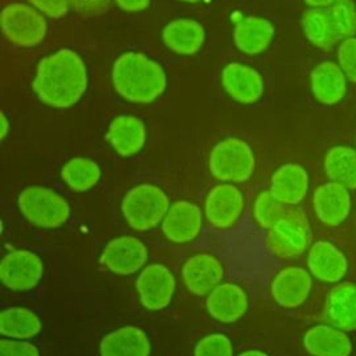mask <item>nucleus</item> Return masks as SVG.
Listing matches in <instances>:
<instances>
[{
    "mask_svg": "<svg viewBox=\"0 0 356 356\" xmlns=\"http://www.w3.org/2000/svg\"><path fill=\"white\" fill-rule=\"evenodd\" d=\"M32 88L39 100L50 107L67 108L74 106L88 88L83 60L71 49H60L42 58Z\"/></svg>",
    "mask_w": 356,
    "mask_h": 356,
    "instance_id": "nucleus-1",
    "label": "nucleus"
},
{
    "mask_svg": "<svg viewBox=\"0 0 356 356\" xmlns=\"http://www.w3.org/2000/svg\"><path fill=\"white\" fill-rule=\"evenodd\" d=\"M111 79L121 97L142 104L154 102L167 88L163 67L138 51H127L114 61Z\"/></svg>",
    "mask_w": 356,
    "mask_h": 356,
    "instance_id": "nucleus-2",
    "label": "nucleus"
},
{
    "mask_svg": "<svg viewBox=\"0 0 356 356\" xmlns=\"http://www.w3.org/2000/svg\"><path fill=\"white\" fill-rule=\"evenodd\" d=\"M168 196L152 184L131 188L121 203V211L128 225L136 231H147L163 221L170 209Z\"/></svg>",
    "mask_w": 356,
    "mask_h": 356,
    "instance_id": "nucleus-3",
    "label": "nucleus"
},
{
    "mask_svg": "<svg viewBox=\"0 0 356 356\" xmlns=\"http://www.w3.org/2000/svg\"><path fill=\"white\" fill-rule=\"evenodd\" d=\"M256 160L250 146L239 138H225L210 152L209 171L225 184H242L254 171Z\"/></svg>",
    "mask_w": 356,
    "mask_h": 356,
    "instance_id": "nucleus-4",
    "label": "nucleus"
},
{
    "mask_svg": "<svg viewBox=\"0 0 356 356\" xmlns=\"http://www.w3.org/2000/svg\"><path fill=\"white\" fill-rule=\"evenodd\" d=\"M22 216L40 228H58L70 218V204L56 191L44 186H28L18 196Z\"/></svg>",
    "mask_w": 356,
    "mask_h": 356,
    "instance_id": "nucleus-5",
    "label": "nucleus"
},
{
    "mask_svg": "<svg viewBox=\"0 0 356 356\" xmlns=\"http://www.w3.org/2000/svg\"><path fill=\"white\" fill-rule=\"evenodd\" d=\"M312 232L303 210L288 207L284 216L268 229L267 246L281 259L302 254L310 243Z\"/></svg>",
    "mask_w": 356,
    "mask_h": 356,
    "instance_id": "nucleus-6",
    "label": "nucleus"
},
{
    "mask_svg": "<svg viewBox=\"0 0 356 356\" xmlns=\"http://www.w3.org/2000/svg\"><path fill=\"white\" fill-rule=\"evenodd\" d=\"M1 29L11 43L32 47L44 39L47 22L44 15L35 7L13 3L6 6L1 11Z\"/></svg>",
    "mask_w": 356,
    "mask_h": 356,
    "instance_id": "nucleus-7",
    "label": "nucleus"
},
{
    "mask_svg": "<svg viewBox=\"0 0 356 356\" xmlns=\"http://www.w3.org/2000/svg\"><path fill=\"white\" fill-rule=\"evenodd\" d=\"M245 209L243 193L232 184H218L213 186L204 199V216L207 221L218 229L232 227Z\"/></svg>",
    "mask_w": 356,
    "mask_h": 356,
    "instance_id": "nucleus-8",
    "label": "nucleus"
},
{
    "mask_svg": "<svg viewBox=\"0 0 356 356\" xmlns=\"http://www.w3.org/2000/svg\"><path fill=\"white\" fill-rule=\"evenodd\" d=\"M43 275V263L31 250H13L0 263V280L13 291L33 289Z\"/></svg>",
    "mask_w": 356,
    "mask_h": 356,
    "instance_id": "nucleus-9",
    "label": "nucleus"
},
{
    "mask_svg": "<svg viewBox=\"0 0 356 356\" xmlns=\"http://www.w3.org/2000/svg\"><path fill=\"white\" fill-rule=\"evenodd\" d=\"M147 260V249L142 241L135 236H117L103 249L100 261L111 273L129 275L140 270Z\"/></svg>",
    "mask_w": 356,
    "mask_h": 356,
    "instance_id": "nucleus-10",
    "label": "nucleus"
},
{
    "mask_svg": "<svg viewBox=\"0 0 356 356\" xmlns=\"http://www.w3.org/2000/svg\"><path fill=\"white\" fill-rule=\"evenodd\" d=\"M136 289L140 303L146 309L161 310L172 299L175 278L165 266L149 264L140 271L136 280Z\"/></svg>",
    "mask_w": 356,
    "mask_h": 356,
    "instance_id": "nucleus-11",
    "label": "nucleus"
},
{
    "mask_svg": "<svg viewBox=\"0 0 356 356\" xmlns=\"http://www.w3.org/2000/svg\"><path fill=\"white\" fill-rule=\"evenodd\" d=\"M203 213L200 207L188 200L172 203L161 221L164 236L174 243H188L202 231Z\"/></svg>",
    "mask_w": 356,
    "mask_h": 356,
    "instance_id": "nucleus-12",
    "label": "nucleus"
},
{
    "mask_svg": "<svg viewBox=\"0 0 356 356\" xmlns=\"http://www.w3.org/2000/svg\"><path fill=\"white\" fill-rule=\"evenodd\" d=\"M181 274L186 289L197 296H203L220 285L224 277V268L216 256L197 253L184 263Z\"/></svg>",
    "mask_w": 356,
    "mask_h": 356,
    "instance_id": "nucleus-13",
    "label": "nucleus"
},
{
    "mask_svg": "<svg viewBox=\"0 0 356 356\" xmlns=\"http://www.w3.org/2000/svg\"><path fill=\"white\" fill-rule=\"evenodd\" d=\"M221 83L231 99L242 104L256 103L264 90L260 72L241 63H229L224 67Z\"/></svg>",
    "mask_w": 356,
    "mask_h": 356,
    "instance_id": "nucleus-14",
    "label": "nucleus"
},
{
    "mask_svg": "<svg viewBox=\"0 0 356 356\" xmlns=\"http://www.w3.org/2000/svg\"><path fill=\"white\" fill-rule=\"evenodd\" d=\"M313 207L323 224L338 227L348 218L350 211L349 189L332 181L323 184L314 189Z\"/></svg>",
    "mask_w": 356,
    "mask_h": 356,
    "instance_id": "nucleus-15",
    "label": "nucleus"
},
{
    "mask_svg": "<svg viewBox=\"0 0 356 356\" xmlns=\"http://www.w3.org/2000/svg\"><path fill=\"white\" fill-rule=\"evenodd\" d=\"M312 275L307 270L289 266L275 274L271 281V296L282 307L300 306L312 291Z\"/></svg>",
    "mask_w": 356,
    "mask_h": 356,
    "instance_id": "nucleus-16",
    "label": "nucleus"
},
{
    "mask_svg": "<svg viewBox=\"0 0 356 356\" xmlns=\"http://www.w3.org/2000/svg\"><path fill=\"white\" fill-rule=\"evenodd\" d=\"M248 295L236 284L224 282L216 286L206 299V307L211 317L221 323H235L248 312Z\"/></svg>",
    "mask_w": 356,
    "mask_h": 356,
    "instance_id": "nucleus-17",
    "label": "nucleus"
},
{
    "mask_svg": "<svg viewBox=\"0 0 356 356\" xmlns=\"http://www.w3.org/2000/svg\"><path fill=\"white\" fill-rule=\"evenodd\" d=\"M307 267L314 278L334 284L345 277L348 261L334 243L328 241H317L309 249Z\"/></svg>",
    "mask_w": 356,
    "mask_h": 356,
    "instance_id": "nucleus-18",
    "label": "nucleus"
},
{
    "mask_svg": "<svg viewBox=\"0 0 356 356\" xmlns=\"http://www.w3.org/2000/svg\"><path fill=\"white\" fill-rule=\"evenodd\" d=\"M325 320L342 330H356V284L339 282L330 289L324 305Z\"/></svg>",
    "mask_w": 356,
    "mask_h": 356,
    "instance_id": "nucleus-19",
    "label": "nucleus"
},
{
    "mask_svg": "<svg viewBox=\"0 0 356 356\" xmlns=\"http://www.w3.org/2000/svg\"><path fill=\"white\" fill-rule=\"evenodd\" d=\"M106 139L120 156H134L139 153L145 145V122L135 115H118L110 122Z\"/></svg>",
    "mask_w": 356,
    "mask_h": 356,
    "instance_id": "nucleus-20",
    "label": "nucleus"
},
{
    "mask_svg": "<svg viewBox=\"0 0 356 356\" xmlns=\"http://www.w3.org/2000/svg\"><path fill=\"white\" fill-rule=\"evenodd\" d=\"M309 189L307 171L295 163H286L278 167L273 177L270 191L285 206L300 203Z\"/></svg>",
    "mask_w": 356,
    "mask_h": 356,
    "instance_id": "nucleus-21",
    "label": "nucleus"
},
{
    "mask_svg": "<svg viewBox=\"0 0 356 356\" xmlns=\"http://www.w3.org/2000/svg\"><path fill=\"white\" fill-rule=\"evenodd\" d=\"M313 96L323 104L331 106L341 102L346 93V75L339 64L323 61L310 74Z\"/></svg>",
    "mask_w": 356,
    "mask_h": 356,
    "instance_id": "nucleus-22",
    "label": "nucleus"
},
{
    "mask_svg": "<svg viewBox=\"0 0 356 356\" xmlns=\"http://www.w3.org/2000/svg\"><path fill=\"white\" fill-rule=\"evenodd\" d=\"M303 345L312 356H349L352 352V342L345 331L327 324L309 328Z\"/></svg>",
    "mask_w": 356,
    "mask_h": 356,
    "instance_id": "nucleus-23",
    "label": "nucleus"
},
{
    "mask_svg": "<svg viewBox=\"0 0 356 356\" xmlns=\"http://www.w3.org/2000/svg\"><path fill=\"white\" fill-rule=\"evenodd\" d=\"M273 36V24L261 17H242L236 21L234 28V43L246 54L263 53L270 46Z\"/></svg>",
    "mask_w": 356,
    "mask_h": 356,
    "instance_id": "nucleus-24",
    "label": "nucleus"
},
{
    "mask_svg": "<svg viewBox=\"0 0 356 356\" xmlns=\"http://www.w3.org/2000/svg\"><path fill=\"white\" fill-rule=\"evenodd\" d=\"M163 42L174 53L191 56L197 53L206 39L204 28L200 22L179 18L168 22L163 29Z\"/></svg>",
    "mask_w": 356,
    "mask_h": 356,
    "instance_id": "nucleus-25",
    "label": "nucleus"
},
{
    "mask_svg": "<svg viewBox=\"0 0 356 356\" xmlns=\"http://www.w3.org/2000/svg\"><path fill=\"white\" fill-rule=\"evenodd\" d=\"M99 349L100 356H149L150 341L140 328L127 325L104 335Z\"/></svg>",
    "mask_w": 356,
    "mask_h": 356,
    "instance_id": "nucleus-26",
    "label": "nucleus"
},
{
    "mask_svg": "<svg viewBox=\"0 0 356 356\" xmlns=\"http://www.w3.org/2000/svg\"><path fill=\"white\" fill-rule=\"evenodd\" d=\"M324 170L330 181L356 189V150L353 147H331L324 157Z\"/></svg>",
    "mask_w": 356,
    "mask_h": 356,
    "instance_id": "nucleus-27",
    "label": "nucleus"
},
{
    "mask_svg": "<svg viewBox=\"0 0 356 356\" xmlns=\"http://www.w3.org/2000/svg\"><path fill=\"white\" fill-rule=\"evenodd\" d=\"M302 26L307 40L316 47L330 49L339 40L328 8L306 10L302 17Z\"/></svg>",
    "mask_w": 356,
    "mask_h": 356,
    "instance_id": "nucleus-28",
    "label": "nucleus"
},
{
    "mask_svg": "<svg viewBox=\"0 0 356 356\" xmlns=\"http://www.w3.org/2000/svg\"><path fill=\"white\" fill-rule=\"evenodd\" d=\"M39 317L25 307H8L0 314V334L8 338L26 339L39 334Z\"/></svg>",
    "mask_w": 356,
    "mask_h": 356,
    "instance_id": "nucleus-29",
    "label": "nucleus"
},
{
    "mask_svg": "<svg viewBox=\"0 0 356 356\" xmlns=\"http://www.w3.org/2000/svg\"><path fill=\"white\" fill-rule=\"evenodd\" d=\"M61 179L76 192H85L93 188L100 177L102 170L99 164L86 157H74L70 159L60 171Z\"/></svg>",
    "mask_w": 356,
    "mask_h": 356,
    "instance_id": "nucleus-30",
    "label": "nucleus"
},
{
    "mask_svg": "<svg viewBox=\"0 0 356 356\" xmlns=\"http://www.w3.org/2000/svg\"><path fill=\"white\" fill-rule=\"evenodd\" d=\"M286 206L281 203L271 191H261L253 203L254 221L264 229H270L286 211Z\"/></svg>",
    "mask_w": 356,
    "mask_h": 356,
    "instance_id": "nucleus-31",
    "label": "nucleus"
},
{
    "mask_svg": "<svg viewBox=\"0 0 356 356\" xmlns=\"http://www.w3.org/2000/svg\"><path fill=\"white\" fill-rule=\"evenodd\" d=\"M338 39L345 40L356 32V6L352 0L338 3L328 8Z\"/></svg>",
    "mask_w": 356,
    "mask_h": 356,
    "instance_id": "nucleus-32",
    "label": "nucleus"
},
{
    "mask_svg": "<svg viewBox=\"0 0 356 356\" xmlns=\"http://www.w3.org/2000/svg\"><path fill=\"white\" fill-rule=\"evenodd\" d=\"M193 356H234V349L227 335L214 332L203 337L196 343Z\"/></svg>",
    "mask_w": 356,
    "mask_h": 356,
    "instance_id": "nucleus-33",
    "label": "nucleus"
},
{
    "mask_svg": "<svg viewBox=\"0 0 356 356\" xmlns=\"http://www.w3.org/2000/svg\"><path fill=\"white\" fill-rule=\"evenodd\" d=\"M338 64L346 78L356 82V38H348L341 42L338 49Z\"/></svg>",
    "mask_w": 356,
    "mask_h": 356,
    "instance_id": "nucleus-34",
    "label": "nucleus"
},
{
    "mask_svg": "<svg viewBox=\"0 0 356 356\" xmlns=\"http://www.w3.org/2000/svg\"><path fill=\"white\" fill-rule=\"evenodd\" d=\"M0 356H39V350L29 342L1 338Z\"/></svg>",
    "mask_w": 356,
    "mask_h": 356,
    "instance_id": "nucleus-35",
    "label": "nucleus"
},
{
    "mask_svg": "<svg viewBox=\"0 0 356 356\" xmlns=\"http://www.w3.org/2000/svg\"><path fill=\"white\" fill-rule=\"evenodd\" d=\"M32 7L50 18H61L70 10L68 0H28Z\"/></svg>",
    "mask_w": 356,
    "mask_h": 356,
    "instance_id": "nucleus-36",
    "label": "nucleus"
},
{
    "mask_svg": "<svg viewBox=\"0 0 356 356\" xmlns=\"http://www.w3.org/2000/svg\"><path fill=\"white\" fill-rule=\"evenodd\" d=\"M70 6L83 14V15H96L107 10L110 0H68Z\"/></svg>",
    "mask_w": 356,
    "mask_h": 356,
    "instance_id": "nucleus-37",
    "label": "nucleus"
},
{
    "mask_svg": "<svg viewBox=\"0 0 356 356\" xmlns=\"http://www.w3.org/2000/svg\"><path fill=\"white\" fill-rule=\"evenodd\" d=\"M115 4L128 13L143 11L150 6L152 0H114Z\"/></svg>",
    "mask_w": 356,
    "mask_h": 356,
    "instance_id": "nucleus-38",
    "label": "nucleus"
},
{
    "mask_svg": "<svg viewBox=\"0 0 356 356\" xmlns=\"http://www.w3.org/2000/svg\"><path fill=\"white\" fill-rule=\"evenodd\" d=\"M342 1H346V0H305V3L310 8H330Z\"/></svg>",
    "mask_w": 356,
    "mask_h": 356,
    "instance_id": "nucleus-39",
    "label": "nucleus"
},
{
    "mask_svg": "<svg viewBox=\"0 0 356 356\" xmlns=\"http://www.w3.org/2000/svg\"><path fill=\"white\" fill-rule=\"evenodd\" d=\"M0 138L1 139H4L6 138V135H7V132H8V129H10V122H8V120H7V115H6V113H0Z\"/></svg>",
    "mask_w": 356,
    "mask_h": 356,
    "instance_id": "nucleus-40",
    "label": "nucleus"
},
{
    "mask_svg": "<svg viewBox=\"0 0 356 356\" xmlns=\"http://www.w3.org/2000/svg\"><path fill=\"white\" fill-rule=\"evenodd\" d=\"M239 356H268L266 352L263 350H256V349H249V350H245L242 352Z\"/></svg>",
    "mask_w": 356,
    "mask_h": 356,
    "instance_id": "nucleus-41",
    "label": "nucleus"
},
{
    "mask_svg": "<svg viewBox=\"0 0 356 356\" xmlns=\"http://www.w3.org/2000/svg\"><path fill=\"white\" fill-rule=\"evenodd\" d=\"M181 1H186V3H197L200 0H181Z\"/></svg>",
    "mask_w": 356,
    "mask_h": 356,
    "instance_id": "nucleus-42",
    "label": "nucleus"
}]
</instances>
